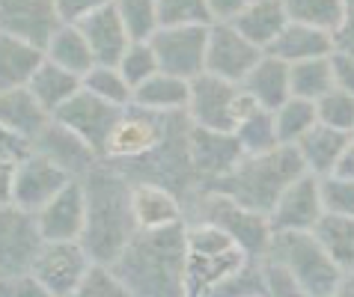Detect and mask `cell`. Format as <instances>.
I'll return each instance as SVG.
<instances>
[{"instance_id":"1","label":"cell","mask_w":354,"mask_h":297,"mask_svg":"<svg viewBox=\"0 0 354 297\" xmlns=\"http://www.w3.org/2000/svg\"><path fill=\"white\" fill-rule=\"evenodd\" d=\"M77 178L86 200V220L77 241L93 262L111 265L137 232L131 214V178L107 161H95Z\"/></svg>"},{"instance_id":"2","label":"cell","mask_w":354,"mask_h":297,"mask_svg":"<svg viewBox=\"0 0 354 297\" xmlns=\"http://www.w3.org/2000/svg\"><path fill=\"white\" fill-rule=\"evenodd\" d=\"M111 267L131 297H185V223L137 229Z\"/></svg>"},{"instance_id":"3","label":"cell","mask_w":354,"mask_h":297,"mask_svg":"<svg viewBox=\"0 0 354 297\" xmlns=\"http://www.w3.org/2000/svg\"><path fill=\"white\" fill-rule=\"evenodd\" d=\"M301 173H304V164H301L298 148L277 146L265 155H244L226 175L200 182L196 187L230 196L232 202L250 208V211L268 214L271 205L277 202L280 191Z\"/></svg>"},{"instance_id":"4","label":"cell","mask_w":354,"mask_h":297,"mask_svg":"<svg viewBox=\"0 0 354 297\" xmlns=\"http://www.w3.org/2000/svg\"><path fill=\"white\" fill-rule=\"evenodd\" d=\"M265 256L289 267L301 297H351V271L333 262L313 232H271Z\"/></svg>"},{"instance_id":"5","label":"cell","mask_w":354,"mask_h":297,"mask_svg":"<svg viewBox=\"0 0 354 297\" xmlns=\"http://www.w3.org/2000/svg\"><path fill=\"white\" fill-rule=\"evenodd\" d=\"M248 256L221 226L191 220L185 223V267L182 289L185 297H209L214 285L226 280Z\"/></svg>"},{"instance_id":"6","label":"cell","mask_w":354,"mask_h":297,"mask_svg":"<svg viewBox=\"0 0 354 297\" xmlns=\"http://www.w3.org/2000/svg\"><path fill=\"white\" fill-rule=\"evenodd\" d=\"M182 208H185V223L205 220V223L221 226L250 259H262L265 250H268V241H271L268 217L232 202L230 196L196 187V191H191L182 200Z\"/></svg>"},{"instance_id":"7","label":"cell","mask_w":354,"mask_h":297,"mask_svg":"<svg viewBox=\"0 0 354 297\" xmlns=\"http://www.w3.org/2000/svg\"><path fill=\"white\" fill-rule=\"evenodd\" d=\"M257 111V102L244 93L241 84L223 81L209 72H200L188 81V104L185 116L196 128L232 131L248 113Z\"/></svg>"},{"instance_id":"8","label":"cell","mask_w":354,"mask_h":297,"mask_svg":"<svg viewBox=\"0 0 354 297\" xmlns=\"http://www.w3.org/2000/svg\"><path fill=\"white\" fill-rule=\"evenodd\" d=\"M176 119L179 113H158L140 104H125L102 146V161L131 164L137 157H146L167 140Z\"/></svg>"},{"instance_id":"9","label":"cell","mask_w":354,"mask_h":297,"mask_svg":"<svg viewBox=\"0 0 354 297\" xmlns=\"http://www.w3.org/2000/svg\"><path fill=\"white\" fill-rule=\"evenodd\" d=\"M90 262L81 241H42L30 262V276L45 297H75Z\"/></svg>"},{"instance_id":"10","label":"cell","mask_w":354,"mask_h":297,"mask_svg":"<svg viewBox=\"0 0 354 297\" xmlns=\"http://www.w3.org/2000/svg\"><path fill=\"white\" fill-rule=\"evenodd\" d=\"M205 30L209 24H158L146 39L158 59V72L191 81L203 72L205 57Z\"/></svg>"},{"instance_id":"11","label":"cell","mask_w":354,"mask_h":297,"mask_svg":"<svg viewBox=\"0 0 354 297\" xmlns=\"http://www.w3.org/2000/svg\"><path fill=\"white\" fill-rule=\"evenodd\" d=\"M259 57H262V48L248 42L232 24L214 21L205 30L203 72L223 77V81H232V84H241V77L250 72Z\"/></svg>"},{"instance_id":"12","label":"cell","mask_w":354,"mask_h":297,"mask_svg":"<svg viewBox=\"0 0 354 297\" xmlns=\"http://www.w3.org/2000/svg\"><path fill=\"white\" fill-rule=\"evenodd\" d=\"M120 111L122 107L104 102V98L86 93V89H77L72 98H66V102L51 113V119L66 125L68 131H75L86 146L95 148L98 157H102V146L107 140V134H111Z\"/></svg>"},{"instance_id":"13","label":"cell","mask_w":354,"mask_h":297,"mask_svg":"<svg viewBox=\"0 0 354 297\" xmlns=\"http://www.w3.org/2000/svg\"><path fill=\"white\" fill-rule=\"evenodd\" d=\"M45 238L39 235L36 217L15 202L0 205V276L30 271V262Z\"/></svg>"},{"instance_id":"14","label":"cell","mask_w":354,"mask_h":297,"mask_svg":"<svg viewBox=\"0 0 354 297\" xmlns=\"http://www.w3.org/2000/svg\"><path fill=\"white\" fill-rule=\"evenodd\" d=\"M265 217H268L271 232H310L322 217L319 175L304 170L298 178H292Z\"/></svg>"},{"instance_id":"15","label":"cell","mask_w":354,"mask_h":297,"mask_svg":"<svg viewBox=\"0 0 354 297\" xmlns=\"http://www.w3.org/2000/svg\"><path fill=\"white\" fill-rule=\"evenodd\" d=\"M33 217H36L39 235L45 241H77L86 220V200H84L81 178L66 182Z\"/></svg>"},{"instance_id":"16","label":"cell","mask_w":354,"mask_h":297,"mask_svg":"<svg viewBox=\"0 0 354 297\" xmlns=\"http://www.w3.org/2000/svg\"><path fill=\"white\" fill-rule=\"evenodd\" d=\"M60 24L54 0H0V33H9L33 48H45Z\"/></svg>"},{"instance_id":"17","label":"cell","mask_w":354,"mask_h":297,"mask_svg":"<svg viewBox=\"0 0 354 297\" xmlns=\"http://www.w3.org/2000/svg\"><path fill=\"white\" fill-rule=\"evenodd\" d=\"M75 175H68L48 157L30 152L27 157L15 164V178H12V202L24 211L36 214L51 196L60 191L66 182H72Z\"/></svg>"},{"instance_id":"18","label":"cell","mask_w":354,"mask_h":297,"mask_svg":"<svg viewBox=\"0 0 354 297\" xmlns=\"http://www.w3.org/2000/svg\"><path fill=\"white\" fill-rule=\"evenodd\" d=\"M188 157L191 170L196 175V184L209 178L226 175L235 164L244 157L239 140L232 131H212V128H188Z\"/></svg>"},{"instance_id":"19","label":"cell","mask_w":354,"mask_h":297,"mask_svg":"<svg viewBox=\"0 0 354 297\" xmlns=\"http://www.w3.org/2000/svg\"><path fill=\"white\" fill-rule=\"evenodd\" d=\"M33 152L48 157L51 164H57L60 170H66L68 175H84L95 161H102V157L95 155V148L86 146L81 137L75 131H68L66 125H60L57 119H48V125L39 131L33 140Z\"/></svg>"},{"instance_id":"20","label":"cell","mask_w":354,"mask_h":297,"mask_svg":"<svg viewBox=\"0 0 354 297\" xmlns=\"http://www.w3.org/2000/svg\"><path fill=\"white\" fill-rule=\"evenodd\" d=\"M75 24L84 33L86 45H90L93 59L102 63V66H116L122 51L131 45V36H129V30H125V24L120 21V15H116L113 3L95 9V12L84 15V18H77Z\"/></svg>"},{"instance_id":"21","label":"cell","mask_w":354,"mask_h":297,"mask_svg":"<svg viewBox=\"0 0 354 297\" xmlns=\"http://www.w3.org/2000/svg\"><path fill=\"white\" fill-rule=\"evenodd\" d=\"M131 214L137 229H164L185 223L179 193L158 182H131Z\"/></svg>"},{"instance_id":"22","label":"cell","mask_w":354,"mask_h":297,"mask_svg":"<svg viewBox=\"0 0 354 297\" xmlns=\"http://www.w3.org/2000/svg\"><path fill=\"white\" fill-rule=\"evenodd\" d=\"M262 54H271L283 59L286 66L301 63V59H316V57H328L330 54V39L328 30L313 27V24H301V21H286L283 30L274 36V42L265 48Z\"/></svg>"},{"instance_id":"23","label":"cell","mask_w":354,"mask_h":297,"mask_svg":"<svg viewBox=\"0 0 354 297\" xmlns=\"http://www.w3.org/2000/svg\"><path fill=\"white\" fill-rule=\"evenodd\" d=\"M241 89L257 102V107L274 111L289 98V66L271 54H262L250 72L241 77Z\"/></svg>"},{"instance_id":"24","label":"cell","mask_w":354,"mask_h":297,"mask_svg":"<svg viewBox=\"0 0 354 297\" xmlns=\"http://www.w3.org/2000/svg\"><path fill=\"white\" fill-rule=\"evenodd\" d=\"M348 143H354V131H337V128L316 122L298 143H295V148H298V155H301L304 170L313 173V175H328L333 161H337L339 152Z\"/></svg>"},{"instance_id":"25","label":"cell","mask_w":354,"mask_h":297,"mask_svg":"<svg viewBox=\"0 0 354 297\" xmlns=\"http://www.w3.org/2000/svg\"><path fill=\"white\" fill-rule=\"evenodd\" d=\"M286 21L289 18H286V9H283L280 0H250V3L244 6L230 24L239 30L248 42H253L257 48L265 51Z\"/></svg>"},{"instance_id":"26","label":"cell","mask_w":354,"mask_h":297,"mask_svg":"<svg viewBox=\"0 0 354 297\" xmlns=\"http://www.w3.org/2000/svg\"><path fill=\"white\" fill-rule=\"evenodd\" d=\"M48 119H51V113L36 102L27 86H15V89L0 93V122H3L9 131L33 140V137L48 125Z\"/></svg>"},{"instance_id":"27","label":"cell","mask_w":354,"mask_h":297,"mask_svg":"<svg viewBox=\"0 0 354 297\" xmlns=\"http://www.w3.org/2000/svg\"><path fill=\"white\" fill-rule=\"evenodd\" d=\"M131 104L149 107L158 113H185L188 104V81L167 72H155L140 86L131 89Z\"/></svg>"},{"instance_id":"28","label":"cell","mask_w":354,"mask_h":297,"mask_svg":"<svg viewBox=\"0 0 354 297\" xmlns=\"http://www.w3.org/2000/svg\"><path fill=\"white\" fill-rule=\"evenodd\" d=\"M42 59H45L42 48H33L9 33H0V93L27 86L30 75L39 68Z\"/></svg>"},{"instance_id":"29","label":"cell","mask_w":354,"mask_h":297,"mask_svg":"<svg viewBox=\"0 0 354 297\" xmlns=\"http://www.w3.org/2000/svg\"><path fill=\"white\" fill-rule=\"evenodd\" d=\"M42 54H45L48 63L60 66L66 72H75V75H84L86 68L95 63L84 33L77 30V24H68V21H63L54 30L51 39H48L45 48H42Z\"/></svg>"},{"instance_id":"30","label":"cell","mask_w":354,"mask_h":297,"mask_svg":"<svg viewBox=\"0 0 354 297\" xmlns=\"http://www.w3.org/2000/svg\"><path fill=\"white\" fill-rule=\"evenodd\" d=\"M310 232L333 262L339 267H346V271H351L354 267V214L322 211V217Z\"/></svg>"},{"instance_id":"31","label":"cell","mask_w":354,"mask_h":297,"mask_svg":"<svg viewBox=\"0 0 354 297\" xmlns=\"http://www.w3.org/2000/svg\"><path fill=\"white\" fill-rule=\"evenodd\" d=\"M27 89H30L33 98L45 107L48 113H54L66 98H72L77 89H81V75L66 72V68L42 59L39 68L30 75V81H27Z\"/></svg>"},{"instance_id":"32","label":"cell","mask_w":354,"mask_h":297,"mask_svg":"<svg viewBox=\"0 0 354 297\" xmlns=\"http://www.w3.org/2000/svg\"><path fill=\"white\" fill-rule=\"evenodd\" d=\"M274 116V134H277L280 146H295L304 134L316 125V104L307 98L289 95L283 104H277L271 111Z\"/></svg>"},{"instance_id":"33","label":"cell","mask_w":354,"mask_h":297,"mask_svg":"<svg viewBox=\"0 0 354 297\" xmlns=\"http://www.w3.org/2000/svg\"><path fill=\"white\" fill-rule=\"evenodd\" d=\"M286 9L289 21H301V24H313L322 30H330L333 24L351 18L354 0H280Z\"/></svg>"},{"instance_id":"34","label":"cell","mask_w":354,"mask_h":297,"mask_svg":"<svg viewBox=\"0 0 354 297\" xmlns=\"http://www.w3.org/2000/svg\"><path fill=\"white\" fill-rule=\"evenodd\" d=\"M232 137L239 140L244 155H265L271 148H277V134H274V116L271 111L257 107L253 113H248L239 125L232 128Z\"/></svg>"},{"instance_id":"35","label":"cell","mask_w":354,"mask_h":297,"mask_svg":"<svg viewBox=\"0 0 354 297\" xmlns=\"http://www.w3.org/2000/svg\"><path fill=\"white\" fill-rule=\"evenodd\" d=\"M328 89H333L328 57L301 59V63H292L289 66V95H298V98H307V102H316V98H322Z\"/></svg>"},{"instance_id":"36","label":"cell","mask_w":354,"mask_h":297,"mask_svg":"<svg viewBox=\"0 0 354 297\" xmlns=\"http://www.w3.org/2000/svg\"><path fill=\"white\" fill-rule=\"evenodd\" d=\"M81 89L93 93L104 102H111L116 107H125L131 104V86L129 81L120 75L116 66H102V63H93L86 72L81 75Z\"/></svg>"},{"instance_id":"37","label":"cell","mask_w":354,"mask_h":297,"mask_svg":"<svg viewBox=\"0 0 354 297\" xmlns=\"http://www.w3.org/2000/svg\"><path fill=\"white\" fill-rule=\"evenodd\" d=\"M120 21L129 30L131 42H143L158 27V0H113Z\"/></svg>"},{"instance_id":"38","label":"cell","mask_w":354,"mask_h":297,"mask_svg":"<svg viewBox=\"0 0 354 297\" xmlns=\"http://www.w3.org/2000/svg\"><path fill=\"white\" fill-rule=\"evenodd\" d=\"M262 259H244L235 271L214 285V291L209 297H265L262 285Z\"/></svg>"},{"instance_id":"39","label":"cell","mask_w":354,"mask_h":297,"mask_svg":"<svg viewBox=\"0 0 354 297\" xmlns=\"http://www.w3.org/2000/svg\"><path fill=\"white\" fill-rule=\"evenodd\" d=\"M316 122L337 128V131H354V93L346 89H328L316 98Z\"/></svg>"},{"instance_id":"40","label":"cell","mask_w":354,"mask_h":297,"mask_svg":"<svg viewBox=\"0 0 354 297\" xmlns=\"http://www.w3.org/2000/svg\"><path fill=\"white\" fill-rule=\"evenodd\" d=\"M75 297H131V294L107 262H90Z\"/></svg>"},{"instance_id":"41","label":"cell","mask_w":354,"mask_h":297,"mask_svg":"<svg viewBox=\"0 0 354 297\" xmlns=\"http://www.w3.org/2000/svg\"><path fill=\"white\" fill-rule=\"evenodd\" d=\"M116 68H120V75L134 89V86H140L146 77H152L155 72H158V59H155L152 45L143 39V42H131L129 48H125L120 63H116Z\"/></svg>"},{"instance_id":"42","label":"cell","mask_w":354,"mask_h":297,"mask_svg":"<svg viewBox=\"0 0 354 297\" xmlns=\"http://www.w3.org/2000/svg\"><path fill=\"white\" fill-rule=\"evenodd\" d=\"M319 202L328 214H354V182L337 175H319Z\"/></svg>"},{"instance_id":"43","label":"cell","mask_w":354,"mask_h":297,"mask_svg":"<svg viewBox=\"0 0 354 297\" xmlns=\"http://www.w3.org/2000/svg\"><path fill=\"white\" fill-rule=\"evenodd\" d=\"M262 285H265V297H301L298 280L292 276V271L277 259L262 256Z\"/></svg>"},{"instance_id":"44","label":"cell","mask_w":354,"mask_h":297,"mask_svg":"<svg viewBox=\"0 0 354 297\" xmlns=\"http://www.w3.org/2000/svg\"><path fill=\"white\" fill-rule=\"evenodd\" d=\"M158 24H209L205 0H158Z\"/></svg>"},{"instance_id":"45","label":"cell","mask_w":354,"mask_h":297,"mask_svg":"<svg viewBox=\"0 0 354 297\" xmlns=\"http://www.w3.org/2000/svg\"><path fill=\"white\" fill-rule=\"evenodd\" d=\"M328 68H330V84H333V89H346V93H354V54L330 51L328 54Z\"/></svg>"},{"instance_id":"46","label":"cell","mask_w":354,"mask_h":297,"mask_svg":"<svg viewBox=\"0 0 354 297\" xmlns=\"http://www.w3.org/2000/svg\"><path fill=\"white\" fill-rule=\"evenodd\" d=\"M0 297H45V291L30 276V271H24L0 276Z\"/></svg>"},{"instance_id":"47","label":"cell","mask_w":354,"mask_h":297,"mask_svg":"<svg viewBox=\"0 0 354 297\" xmlns=\"http://www.w3.org/2000/svg\"><path fill=\"white\" fill-rule=\"evenodd\" d=\"M33 152V146L27 137L9 131V128L0 122V161H9V164H18L21 157H27Z\"/></svg>"},{"instance_id":"48","label":"cell","mask_w":354,"mask_h":297,"mask_svg":"<svg viewBox=\"0 0 354 297\" xmlns=\"http://www.w3.org/2000/svg\"><path fill=\"white\" fill-rule=\"evenodd\" d=\"M54 3H57V12H60V21L75 24L77 18L90 15V12H95V9L113 3V0H54Z\"/></svg>"},{"instance_id":"49","label":"cell","mask_w":354,"mask_h":297,"mask_svg":"<svg viewBox=\"0 0 354 297\" xmlns=\"http://www.w3.org/2000/svg\"><path fill=\"white\" fill-rule=\"evenodd\" d=\"M248 3H250V0H205V15H209V24H214V21L230 24Z\"/></svg>"},{"instance_id":"50","label":"cell","mask_w":354,"mask_h":297,"mask_svg":"<svg viewBox=\"0 0 354 297\" xmlns=\"http://www.w3.org/2000/svg\"><path fill=\"white\" fill-rule=\"evenodd\" d=\"M328 39H330V51L354 54V18H346V21L333 24L328 30Z\"/></svg>"},{"instance_id":"51","label":"cell","mask_w":354,"mask_h":297,"mask_svg":"<svg viewBox=\"0 0 354 297\" xmlns=\"http://www.w3.org/2000/svg\"><path fill=\"white\" fill-rule=\"evenodd\" d=\"M330 175L348 178V182H354V143H348V146L339 152V157H337V161H333V166H330Z\"/></svg>"},{"instance_id":"52","label":"cell","mask_w":354,"mask_h":297,"mask_svg":"<svg viewBox=\"0 0 354 297\" xmlns=\"http://www.w3.org/2000/svg\"><path fill=\"white\" fill-rule=\"evenodd\" d=\"M12 178H15V164L0 161V205L12 202Z\"/></svg>"}]
</instances>
